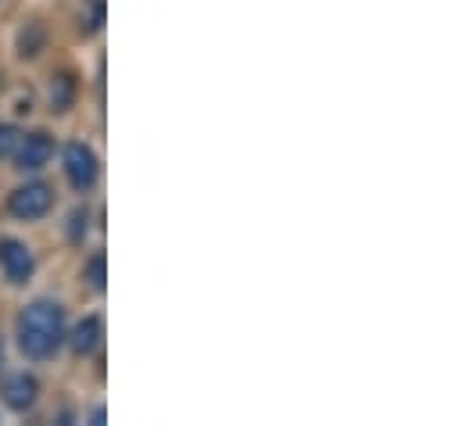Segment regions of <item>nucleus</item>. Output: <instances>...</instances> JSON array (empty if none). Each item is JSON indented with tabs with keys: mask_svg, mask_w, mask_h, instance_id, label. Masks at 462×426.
Listing matches in <instances>:
<instances>
[{
	"mask_svg": "<svg viewBox=\"0 0 462 426\" xmlns=\"http://www.w3.org/2000/svg\"><path fill=\"white\" fill-rule=\"evenodd\" d=\"M65 176L76 190H90L97 183V154L87 144H69L65 147Z\"/></svg>",
	"mask_w": 462,
	"mask_h": 426,
	"instance_id": "3",
	"label": "nucleus"
},
{
	"mask_svg": "<svg viewBox=\"0 0 462 426\" xmlns=\"http://www.w3.org/2000/svg\"><path fill=\"white\" fill-rule=\"evenodd\" d=\"M105 265H108V262H105V255H101V251H97V255H90V258H87V265H83V280H87L94 291H101V287H105Z\"/></svg>",
	"mask_w": 462,
	"mask_h": 426,
	"instance_id": "9",
	"label": "nucleus"
},
{
	"mask_svg": "<svg viewBox=\"0 0 462 426\" xmlns=\"http://www.w3.org/2000/svg\"><path fill=\"white\" fill-rule=\"evenodd\" d=\"M65 340V312L54 301H36L18 316V347L29 358H51Z\"/></svg>",
	"mask_w": 462,
	"mask_h": 426,
	"instance_id": "1",
	"label": "nucleus"
},
{
	"mask_svg": "<svg viewBox=\"0 0 462 426\" xmlns=\"http://www.w3.org/2000/svg\"><path fill=\"white\" fill-rule=\"evenodd\" d=\"M0 269H4V276H7L11 283H25V280L32 276V269H36L32 251H29L22 240L4 236V240H0Z\"/></svg>",
	"mask_w": 462,
	"mask_h": 426,
	"instance_id": "4",
	"label": "nucleus"
},
{
	"mask_svg": "<svg viewBox=\"0 0 462 426\" xmlns=\"http://www.w3.org/2000/svg\"><path fill=\"white\" fill-rule=\"evenodd\" d=\"M101 333H105L101 320H97V316H87V320L72 329V351H76V355H94L97 344H101Z\"/></svg>",
	"mask_w": 462,
	"mask_h": 426,
	"instance_id": "7",
	"label": "nucleus"
},
{
	"mask_svg": "<svg viewBox=\"0 0 462 426\" xmlns=\"http://www.w3.org/2000/svg\"><path fill=\"white\" fill-rule=\"evenodd\" d=\"M0 362H4V340H0Z\"/></svg>",
	"mask_w": 462,
	"mask_h": 426,
	"instance_id": "14",
	"label": "nucleus"
},
{
	"mask_svg": "<svg viewBox=\"0 0 462 426\" xmlns=\"http://www.w3.org/2000/svg\"><path fill=\"white\" fill-rule=\"evenodd\" d=\"M72 94H76L72 76H69V72L54 76V83H51V107H54V111H65V107L72 105Z\"/></svg>",
	"mask_w": 462,
	"mask_h": 426,
	"instance_id": "8",
	"label": "nucleus"
},
{
	"mask_svg": "<svg viewBox=\"0 0 462 426\" xmlns=\"http://www.w3.org/2000/svg\"><path fill=\"white\" fill-rule=\"evenodd\" d=\"M14 154H18V165L22 169H43L51 162V154H54V140L47 133H32V136H25L18 144Z\"/></svg>",
	"mask_w": 462,
	"mask_h": 426,
	"instance_id": "5",
	"label": "nucleus"
},
{
	"mask_svg": "<svg viewBox=\"0 0 462 426\" xmlns=\"http://www.w3.org/2000/svg\"><path fill=\"white\" fill-rule=\"evenodd\" d=\"M18 144H22L18 129H14V125H4V122H0V158H11V154L18 151Z\"/></svg>",
	"mask_w": 462,
	"mask_h": 426,
	"instance_id": "11",
	"label": "nucleus"
},
{
	"mask_svg": "<svg viewBox=\"0 0 462 426\" xmlns=\"http://www.w3.org/2000/svg\"><path fill=\"white\" fill-rule=\"evenodd\" d=\"M51 205H54V194H51L47 183H25V187H18L11 194L7 212L14 218H40V215L51 212Z\"/></svg>",
	"mask_w": 462,
	"mask_h": 426,
	"instance_id": "2",
	"label": "nucleus"
},
{
	"mask_svg": "<svg viewBox=\"0 0 462 426\" xmlns=\"http://www.w3.org/2000/svg\"><path fill=\"white\" fill-rule=\"evenodd\" d=\"M101 18H105V4H101V0H94V4H90V22H87V29H97V25H101Z\"/></svg>",
	"mask_w": 462,
	"mask_h": 426,
	"instance_id": "13",
	"label": "nucleus"
},
{
	"mask_svg": "<svg viewBox=\"0 0 462 426\" xmlns=\"http://www.w3.org/2000/svg\"><path fill=\"white\" fill-rule=\"evenodd\" d=\"M18 47H22V54H29V58H32V54L43 47V29L32 22V25H29V32H22V36H18Z\"/></svg>",
	"mask_w": 462,
	"mask_h": 426,
	"instance_id": "10",
	"label": "nucleus"
},
{
	"mask_svg": "<svg viewBox=\"0 0 462 426\" xmlns=\"http://www.w3.org/2000/svg\"><path fill=\"white\" fill-rule=\"evenodd\" d=\"M36 394H40V384H36V376H29V373H18V376H11V380L4 384V405L14 409V412H25V409L36 402Z\"/></svg>",
	"mask_w": 462,
	"mask_h": 426,
	"instance_id": "6",
	"label": "nucleus"
},
{
	"mask_svg": "<svg viewBox=\"0 0 462 426\" xmlns=\"http://www.w3.org/2000/svg\"><path fill=\"white\" fill-rule=\"evenodd\" d=\"M83 233H87V212H72V233H69V236L79 240Z\"/></svg>",
	"mask_w": 462,
	"mask_h": 426,
	"instance_id": "12",
	"label": "nucleus"
}]
</instances>
